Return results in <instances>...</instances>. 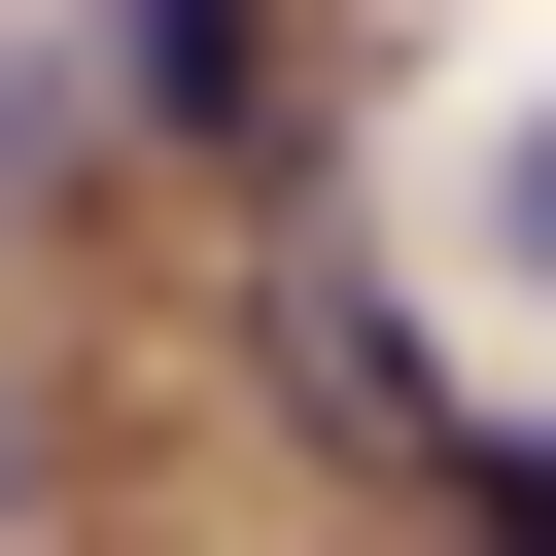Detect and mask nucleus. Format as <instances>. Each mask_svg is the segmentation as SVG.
Instances as JSON below:
<instances>
[{"label": "nucleus", "mask_w": 556, "mask_h": 556, "mask_svg": "<svg viewBox=\"0 0 556 556\" xmlns=\"http://www.w3.org/2000/svg\"><path fill=\"white\" fill-rule=\"evenodd\" d=\"M0 521H35V417H0Z\"/></svg>", "instance_id": "20e7f679"}, {"label": "nucleus", "mask_w": 556, "mask_h": 556, "mask_svg": "<svg viewBox=\"0 0 556 556\" xmlns=\"http://www.w3.org/2000/svg\"><path fill=\"white\" fill-rule=\"evenodd\" d=\"M243 313H278V382H313V417H348V452H486V417H452V348H417V313H382V278H348V243H278V278H243Z\"/></svg>", "instance_id": "f257e3e1"}, {"label": "nucleus", "mask_w": 556, "mask_h": 556, "mask_svg": "<svg viewBox=\"0 0 556 556\" xmlns=\"http://www.w3.org/2000/svg\"><path fill=\"white\" fill-rule=\"evenodd\" d=\"M104 35H139V104H174V139H278V0H104Z\"/></svg>", "instance_id": "f03ea898"}, {"label": "nucleus", "mask_w": 556, "mask_h": 556, "mask_svg": "<svg viewBox=\"0 0 556 556\" xmlns=\"http://www.w3.org/2000/svg\"><path fill=\"white\" fill-rule=\"evenodd\" d=\"M452 486H486V556H556V452H452Z\"/></svg>", "instance_id": "7ed1b4c3"}]
</instances>
